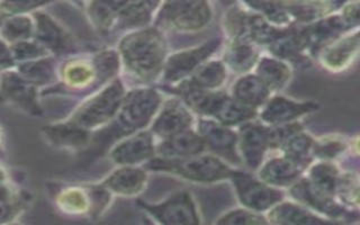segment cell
Segmentation results:
<instances>
[{"label":"cell","instance_id":"31","mask_svg":"<svg viewBox=\"0 0 360 225\" xmlns=\"http://www.w3.org/2000/svg\"><path fill=\"white\" fill-rule=\"evenodd\" d=\"M258 112L259 110L240 104L230 96L228 101H225V104L223 105L219 114H217L215 121L225 125V127H232V129L238 127L239 129L245 124L256 121L258 118Z\"/></svg>","mask_w":360,"mask_h":225},{"label":"cell","instance_id":"7","mask_svg":"<svg viewBox=\"0 0 360 225\" xmlns=\"http://www.w3.org/2000/svg\"><path fill=\"white\" fill-rule=\"evenodd\" d=\"M196 132L205 144L206 152L215 155L231 167L242 166L238 149V132L211 118H200Z\"/></svg>","mask_w":360,"mask_h":225},{"label":"cell","instance_id":"16","mask_svg":"<svg viewBox=\"0 0 360 225\" xmlns=\"http://www.w3.org/2000/svg\"><path fill=\"white\" fill-rule=\"evenodd\" d=\"M305 174L302 167L287 159L284 155L269 158L257 170V177L274 188L290 189Z\"/></svg>","mask_w":360,"mask_h":225},{"label":"cell","instance_id":"46","mask_svg":"<svg viewBox=\"0 0 360 225\" xmlns=\"http://www.w3.org/2000/svg\"><path fill=\"white\" fill-rule=\"evenodd\" d=\"M3 22H4L3 16H0V30H1V26H3Z\"/></svg>","mask_w":360,"mask_h":225},{"label":"cell","instance_id":"6","mask_svg":"<svg viewBox=\"0 0 360 225\" xmlns=\"http://www.w3.org/2000/svg\"><path fill=\"white\" fill-rule=\"evenodd\" d=\"M127 93L120 80L112 84L86 101L73 116L71 123L82 129H96L112 121L121 108Z\"/></svg>","mask_w":360,"mask_h":225},{"label":"cell","instance_id":"41","mask_svg":"<svg viewBox=\"0 0 360 225\" xmlns=\"http://www.w3.org/2000/svg\"><path fill=\"white\" fill-rule=\"evenodd\" d=\"M340 16L346 22L347 25L352 28H358L359 24V1L343 4Z\"/></svg>","mask_w":360,"mask_h":225},{"label":"cell","instance_id":"10","mask_svg":"<svg viewBox=\"0 0 360 225\" xmlns=\"http://www.w3.org/2000/svg\"><path fill=\"white\" fill-rule=\"evenodd\" d=\"M320 110V105L315 101H296L283 95H274L259 110V122L267 127H281L296 123L304 116L309 115Z\"/></svg>","mask_w":360,"mask_h":225},{"label":"cell","instance_id":"29","mask_svg":"<svg viewBox=\"0 0 360 225\" xmlns=\"http://www.w3.org/2000/svg\"><path fill=\"white\" fill-rule=\"evenodd\" d=\"M157 6H159V3L152 1L122 3L116 22L122 28H146L151 22Z\"/></svg>","mask_w":360,"mask_h":225},{"label":"cell","instance_id":"5","mask_svg":"<svg viewBox=\"0 0 360 225\" xmlns=\"http://www.w3.org/2000/svg\"><path fill=\"white\" fill-rule=\"evenodd\" d=\"M138 204L157 225H202L196 200L187 191H176L161 202Z\"/></svg>","mask_w":360,"mask_h":225},{"label":"cell","instance_id":"42","mask_svg":"<svg viewBox=\"0 0 360 225\" xmlns=\"http://www.w3.org/2000/svg\"><path fill=\"white\" fill-rule=\"evenodd\" d=\"M16 65L11 45L0 37V71L14 70Z\"/></svg>","mask_w":360,"mask_h":225},{"label":"cell","instance_id":"24","mask_svg":"<svg viewBox=\"0 0 360 225\" xmlns=\"http://www.w3.org/2000/svg\"><path fill=\"white\" fill-rule=\"evenodd\" d=\"M230 96L240 104L259 110L273 94L255 73L251 72L239 77L232 86Z\"/></svg>","mask_w":360,"mask_h":225},{"label":"cell","instance_id":"26","mask_svg":"<svg viewBox=\"0 0 360 225\" xmlns=\"http://www.w3.org/2000/svg\"><path fill=\"white\" fill-rule=\"evenodd\" d=\"M341 174L342 172L335 166L333 161L319 160L314 165H309L304 177L307 178L315 188H318L324 194L337 198L338 185H339Z\"/></svg>","mask_w":360,"mask_h":225},{"label":"cell","instance_id":"43","mask_svg":"<svg viewBox=\"0 0 360 225\" xmlns=\"http://www.w3.org/2000/svg\"><path fill=\"white\" fill-rule=\"evenodd\" d=\"M22 202V200L17 198L14 189L6 183H0V205L14 204V202Z\"/></svg>","mask_w":360,"mask_h":225},{"label":"cell","instance_id":"27","mask_svg":"<svg viewBox=\"0 0 360 225\" xmlns=\"http://www.w3.org/2000/svg\"><path fill=\"white\" fill-rule=\"evenodd\" d=\"M45 139L53 146L59 148H80L87 143L88 131L77 127L75 124H54V125H46L42 129Z\"/></svg>","mask_w":360,"mask_h":225},{"label":"cell","instance_id":"35","mask_svg":"<svg viewBox=\"0 0 360 225\" xmlns=\"http://www.w3.org/2000/svg\"><path fill=\"white\" fill-rule=\"evenodd\" d=\"M11 49L17 65L24 63V62L43 59V58L49 56V53H50L42 44H39L37 39H34L11 44Z\"/></svg>","mask_w":360,"mask_h":225},{"label":"cell","instance_id":"19","mask_svg":"<svg viewBox=\"0 0 360 225\" xmlns=\"http://www.w3.org/2000/svg\"><path fill=\"white\" fill-rule=\"evenodd\" d=\"M148 174L140 167L118 168L104 180L103 186L110 194L122 197L138 196L146 188Z\"/></svg>","mask_w":360,"mask_h":225},{"label":"cell","instance_id":"14","mask_svg":"<svg viewBox=\"0 0 360 225\" xmlns=\"http://www.w3.org/2000/svg\"><path fill=\"white\" fill-rule=\"evenodd\" d=\"M194 117L188 107L179 99H169L161 105L157 115L152 121L151 131L153 136L161 140L191 129Z\"/></svg>","mask_w":360,"mask_h":225},{"label":"cell","instance_id":"25","mask_svg":"<svg viewBox=\"0 0 360 225\" xmlns=\"http://www.w3.org/2000/svg\"><path fill=\"white\" fill-rule=\"evenodd\" d=\"M255 75L258 77L270 93H279L286 88L292 79V68L283 60L275 56H260L255 67Z\"/></svg>","mask_w":360,"mask_h":225},{"label":"cell","instance_id":"20","mask_svg":"<svg viewBox=\"0 0 360 225\" xmlns=\"http://www.w3.org/2000/svg\"><path fill=\"white\" fill-rule=\"evenodd\" d=\"M228 72L222 60H208L189 78L178 84V93L187 90H219L228 78Z\"/></svg>","mask_w":360,"mask_h":225},{"label":"cell","instance_id":"33","mask_svg":"<svg viewBox=\"0 0 360 225\" xmlns=\"http://www.w3.org/2000/svg\"><path fill=\"white\" fill-rule=\"evenodd\" d=\"M214 225H269L266 215L255 213L245 207L232 208L223 213Z\"/></svg>","mask_w":360,"mask_h":225},{"label":"cell","instance_id":"36","mask_svg":"<svg viewBox=\"0 0 360 225\" xmlns=\"http://www.w3.org/2000/svg\"><path fill=\"white\" fill-rule=\"evenodd\" d=\"M122 3H91L90 15L101 30H108L117 22L118 11Z\"/></svg>","mask_w":360,"mask_h":225},{"label":"cell","instance_id":"13","mask_svg":"<svg viewBox=\"0 0 360 225\" xmlns=\"http://www.w3.org/2000/svg\"><path fill=\"white\" fill-rule=\"evenodd\" d=\"M155 146L153 134L143 129L122 139L112 148L110 158L118 166L138 167L155 158Z\"/></svg>","mask_w":360,"mask_h":225},{"label":"cell","instance_id":"32","mask_svg":"<svg viewBox=\"0 0 360 225\" xmlns=\"http://www.w3.org/2000/svg\"><path fill=\"white\" fill-rule=\"evenodd\" d=\"M15 69L22 78L31 82L35 87L50 84L56 77L53 61L49 56L43 59L20 63Z\"/></svg>","mask_w":360,"mask_h":225},{"label":"cell","instance_id":"9","mask_svg":"<svg viewBox=\"0 0 360 225\" xmlns=\"http://www.w3.org/2000/svg\"><path fill=\"white\" fill-rule=\"evenodd\" d=\"M222 44V39H213L202 43L196 48L187 49L172 54L166 60L163 67V79L167 82H180L195 72L204 65L206 61L211 60L213 54L219 50Z\"/></svg>","mask_w":360,"mask_h":225},{"label":"cell","instance_id":"40","mask_svg":"<svg viewBox=\"0 0 360 225\" xmlns=\"http://www.w3.org/2000/svg\"><path fill=\"white\" fill-rule=\"evenodd\" d=\"M44 4L33 1H13V3H0V16H16L26 15L27 11H39Z\"/></svg>","mask_w":360,"mask_h":225},{"label":"cell","instance_id":"21","mask_svg":"<svg viewBox=\"0 0 360 225\" xmlns=\"http://www.w3.org/2000/svg\"><path fill=\"white\" fill-rule=\"evenodd\" d=\"M33 20L35 25L34 39H37L49 52L59 53L70 46V37L67 32L46 13L34 11Z\"/></svg>","mask_w":360,"mask_h":225},{"label":"cell","instance_id":"22","mask_svg":"<svg viewBox=\"0 0 360 225\" xmlns=\"http://www.w3.org/2000/svg\"><path fill=\"white\" fill-rule=\"evenodd\" d=\"M260 59L258 46L245 39H231L225 49L222 62L228 71H233L240 76L251 73Z\"/></svg>","mask_w":360,"mask_h":225},{"label":"cell","instance_id":"3","mask_svg":"<svg viewBox=\"0 0 360 225\" xmlns=\"http://www.w3.org/2000/svg\"><path fill=\"white\" fill-rule=\"evenodd\" d=\"M162 105V98L157 90L152 88H139L131 90L124 97L117 115L112 120V131L117 139L143 131L152 123L158 110Z\"/></svg>","mask_w":360,"mask_h":225},{"label":"cell","instance_id":"1","mask_svg":"<svg viewBox=\"0 0 360 225\" xmlns=\"http://www.w3.org/2000/svg\"><path fill=\"white\" fill-rule=\"evenodd\" d=\"M120 54L129 72L144 82H152L162 73L167 45L155 28L136 30L120 43Z\"/></svg>","mask_w":360,"mask_h":225},{"label":"cell","instance_id":"4","mask_svg":"<svg viewBox=\"0 0 360 225\" xmlns=\"http://www.w3.org/2000/svg\"><path fill=\"white\" fill-rule=\"evenodd\" d=\"M229 181L232 184L240 206L255 213L266 215L279 202L286 200L284 191L274 188L250 172L234 169Z\"/></svg>","mask_w":360,"mask_h":225},{"label":"cell","instance_id":"11","mask_svg":"<svg viewBox=\"0 0 360 225\" xmlns=\"http://www.w3.org/2000/svg\"><path fill=\"white\" fill-rule=\"evenodd\" d=\"M236 132L242 165L257 172L271 150L269 127L262 122L252 121L240 127Z\"/></svg>","mask_w":360,"mask_h":225},{"label":"cell","instance_id":"45","mask_svg":"<svg viewBox=\"0 0 360 225\" xmlns=\"http://www.w3.org/2000/svg\"><path fill=\"white\" fill-rule=\"evenodd\" d=\"M143 224L144 225H157V224H155V222H153V221H152L151 219H150V217H144Z\"/></svg>","mask_w":360,"mask_h":225},{"label":"cell","instance_id":"23","mask_svg":"<svg viewBox=\"0 0 360 225\" xmlns=\"http://www.w3.org/2000/svg\"><path fill=\"white\" fill-rule=\"evenodd\" d=\"M184 104L191 112H196L200 118L215 120L230 94L222 90H187L179 94Z\"/></svg>","mask_w":360,"mask_h":225},{"label":"cell","instance_id":"30","mask_svg":"<svg viewBox=\"0 0 360 225\" xmlns=\"http://www.w3.org/2000/svg\"><path fill=\"white\" fill-rule=\"evenodd\" d=\"M34 32H35V25H34L33 16L16 15V16L7 17L4 20L3 26L0 30V37L11 45L34 39Z\"/></svg>","mask_w":360,"mask_h":225},{"label":"cell","instance_id":"8","mask_svg":"<svg viewBox=\"0 0 360 225\" xmlns=\"http://www.w3.org/2000/svg\"><path fill=\"white\" fill-rule=\"evenodd\" d=\"M161 20L172 30L179 32H200L213 18L211 4L206 1H172L161 9Z\"/></svg>","mask_w":360,"mask_h":225},{"label":"cell","instance_id":"44","mask_svg":"<svg viewBox=\"0 0 360 225\" xmlns=\"http://www.w3.org/2000/svg\"><path fill=\"white\" fill-rule=\"evenodd\" d=\"M6 178H7V176H6V172H4L3 168H0V183H5Z\"/></svg>","mask_w":360,"mask_h":225},{"label":"cell","instance_id":"34","mask_svg":"<svg viewBox=\"0 0 360 225\" xmlns=\"http://www.w3.org/2000/svg\"><path fill=\"white\" fill-rule=\"evenodd\" d=\"M58 205L67 213H84L90 210L89 196L82 189H67L58 197Z\"/></svg>","mask_w":360,"mask_h":225},{"label":"cell","instance_id":"28","mask_svg":"<svg viewBox=\"0 0 360 225\" xmlns=\"http://www.w3.org/2000/svg\"><path fill=\"white\" fill-rule=\"evenodd\" d=\"M314 141L312 135L302 129L286 140L281 146L279 151L281 152V155L290 159L307 172L309 165H312L313 162L312 151Z\"/></svg>","mask_w":360,"mask_h":225},{"label":"cell","instance_id":"17","mask_svg":"<svg viewBox=\"0 0 360 225\" xmlns=\"http://www.w3.org/2000/svg\"><path fill=\"white\" fill-rule=\"evenodd\" d=\"M359 50V34L357 30L343 34L342 37L326 45L319 52L321 63L331 71H340L350 65Z\"/></svg>","mask_w":360,"mask_h":225},{"label":"cell","instance_id":"12","mask_svg":"<svg viewBox=\"0 0 360 225\" xmlns=\"http://www.w3.org/2000/svg\"><path fill=\"white\" fill-rule=\"evenodd\" d=\"M0 97L28 115H42L37 87L22 78L15 69L0 75Z\"/></svg>","mask_w":360,"mask_h":225},{"label":"cell","instance_id":"38","mask_svg":"<svg viewBox=\"0 0 360 225\" xmlns=\"http://www.w3.org/2000/svg\"><path fill=\"white\" fill-rule=\"evenodd\" d=\"M347 144L342 139L326 138L315 140L313 146V159L321 161H333L346 150Z\"/></svg>","mask_w":360,"mask_h":225},{"label":"cell","instance_id":"15","mask_svg":"<svg viewBox=\"0 0 360 225\" xmlns=\"http://www.w3.org/2000/svg\"><path fill=\"white\" fill-rule=\"evenodd\" d=\"M269 225H342L301 205L292 200H284L266 214Z\"/></svg>","mask_w":360,"mask_h":225},{"label":"cell","instance_id":"18","mask_svg":"<svg viewBox=\"0 0 360 225\" xmlns=\"http://www.w3.org/2000/svg\"><path fill=\"white\" fill-rule=\"evenodd\" d=\"M204 152H206L205 144L196 129H193L163 139L155 146V153L165 159H185L202 155Z\"/></svg>","mask_w":360,"mask_h":225},{"label":"cell","instance_id":"2","mask_svg":"<svg viewBox=\"0 0 360 225\" xmlns=\"http://www.w3.org/2000/svg\"><path fill=\"white\" fill-rule=\"evenodd\" d=\"M146 167L200 185H212L229 180L234 170L233 167L208 152L185 159L153 158Z\"/></svg>","mask_w":360,"mask_h":225},{"label":"cell","instance_id":"37","mask_svg":"<svg viewBox=\"0 0 360 225\" xmlns=\"http://www.w3.org/2000/svg\"><path fill=\"white\" fill-rule=\"evenodd\" d=\"M94 72L93 67L86 62H72L65 65L63 79L72 87H82L93 80Z\"/></svg>","mask_w":360,"mask_h":225},{"label":"cell","instance_id":"47","mask_svg":"<svg viewBox=\"0 0 360 225\" xmlns=\"http://www.w3.org/2000/svg\"><path fill=\"white\" fill-rule=\"evenodd\" d=\"M7 225H20V224H17V223H9V224H7Z\"/></svg>","mask_w":360,"mask_h":225},{"label":"cell","instance_id":"39","mask_svg":"<svg viewBox=\"0 0 360 225\" xmlns=\"http://www.w3.org/2000/svg\"><path fill=\"white\" fill-rule=\"evenodd\" d=\"M96 71L101 73V76L104 79L110 78L120 65V59L114 51H106L99 54L95 59Z\"/></svg>","mask_w":360,"mask_h":225}]
</instances>
